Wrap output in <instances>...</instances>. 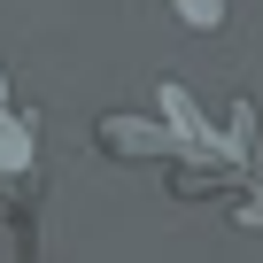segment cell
Returning a JSON list of instances; mask_svg holds the SVG:
<instances>
[{
  "label": "cell",
  "mask_w": 263,
  "mask_h": 263,
  "mask_svg": "<svg viewBox=\"0 0 263 263\" xmlns=\"http://www.w3.org/2000/svg\"><path fill=\"white\" fill-rule=\"evenodd\" d=\"M178 16H186L194 31H209V24H224V0H178Z\"/></svg>",
  "instance_id": "obj_1"
}]
</instances>
